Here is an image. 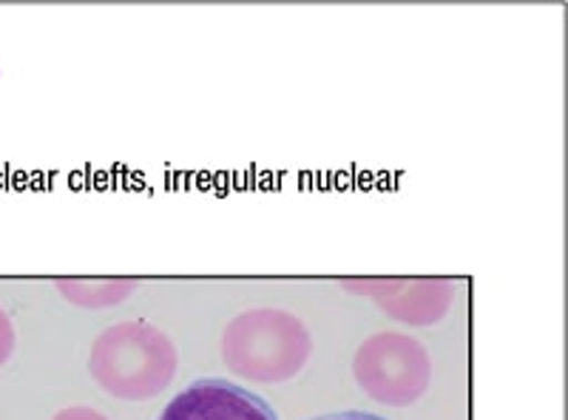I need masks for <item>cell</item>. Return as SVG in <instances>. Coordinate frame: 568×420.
<instances>
[{
	"instance_id": "cell-1",
	"label": "cell",
	"mask_w": 568,
	"mask_h": 420,
	"mask_svg": "<svg viewBox=\"0 0 568 420\" xmlns=\"http://www.w3.org/2000/svg\"><path fill=\"white\" fill-rule=\"evenodd\" d=\"M91 376L105 392L125 401H145L174 378L176 347L145 321L116 324L94 341Z\"/></svg>"
},
{
	"instance_id": "cell-2",
	"label": "cell",
	"mask_w": 568,
	"mask_h": 420,
	"mask_svg": "<svg viewBox=\"0 0 568 420\" xmlns=\"http://www.w3.org/2000/svg\"><path fill=\"white\" fill-rule=\"evenodd\" d=\"M225 363L262 383H278L298 376L311 358V332L284 310H251L233 318L222 338Z\"/></svg>"
},
{
	"instance_id": "cell-3",
	"label": "cell",
	"mask_w": 568,
	"mask_h": 420,
	"mask_svg": "<svg viewBox=\"0 0 568 420\" xmlns=\"http://www.w3.org/2000/svg\"><path fill=\"white\" fill-rule=\"evenodd\" d=\"M353 372L373 401L409 407L426 392L433 363L420 341L404 332H378L367 338L353 361Z\"/></svg>"
},
{
	"instance_id": "cell-4",
	"label": "cell",
	"mask_w": 568,
	"mask_h": 420,
	"mask_svg": "<svg viewBox=\"0 0 568 420\" xmlns=\"http://www.w3.org/2000/svg\"><path fill=\"white\" fill-rule=\"evenodd\" d=\"M156 420H278L262 395L227 381L200 378L187 383L160 412Z\"/></svg>"
},
{
	"instance_id": "cell-5",
	"label": "cell",
	"mask_w": 568,
	"mask_h": 420,
	"mask_svg": "<svg viewBox=\"0 0 568 420\" xmlns=\"http://www.w3.org/2000/svg\"><path fill=\"white\" fill-rule=\"evenodd\" d=\"M311 420H387L382 414L373 412H358V409H344V412H329V414H318V418Z\"/></svg>"
},
{
	"instance_id": "cell-6",
	"label": "cell",
	"mask_w": 568,
	"mask_h": 420,
	"mask_svg": "<svg viewBox=\"0 0 568 420\" xmlns=\"http://www.w3.org/2000/svg\"><path fill=\"white\" fill-rule=\"evenodd\" d=\"M54 420H109V418L100 412H94V409H89V407H71V409H65V412H60Z\"/></svg>"
}]
</instances>
